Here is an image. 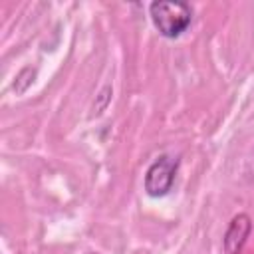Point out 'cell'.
Instances as JSON below:
<instances>
[{
    "label": "cell",
    "mask_w": 254,
    "mask_h": 254,
    "mask_svg": "<svg viewBox=\"0 0 254 254\" xmlns=\"http://www.w3.org/2000/svg\"><path fill=\"white\" fill-rule=\"evenodd\" d=\"M151 12V20L155 24V28L165 36V38H177L181 36L190 20H192V10L187 2L181 0H161V2H153L149 6Z\"/></svg>",
    "instance_id": "obj_1"
},
{
    "label": "cell",
    "mask_w": 254,
    "mask_h": 254,
    "mask_svg": "<svg viewBox=\"0 0 254 254\" xmlns=\"http://www.w3.org/2000/svg\"><path fill=\"white\" fill-rule=\"evenodd\" d=\"M179 169V159L163 155L159 157L145 173V190L149 196H165L173 183H175V175Z\"/></svg>",
    "instance_id": "obj_2"
},
{
    "label": "cell",
    "mask_w": 254,
    "mask_h": 254,
    "mask_svg": "<svg viewBox=\"0 0 254 254\" xmlns=\"http://www.w3.org/2000/svg\"><path fill=\"white\" fill-rule=\"evenodd\" d=\"M252 230V222L248 218V214H238L232 218L228 230H226V236H224V250L228 254H238L248 238Z\"/></svg>",
    "instance_id": "obj_3"
}]
</instances>
